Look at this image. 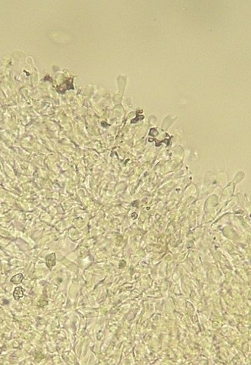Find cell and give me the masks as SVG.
<instances>
[{"label": "cell", "mask_w": 251, "mask_h": 365, "mask_svg": "<svg viewBox=\"0 0 251 365\" xmlns=\"http://www.w3.org/2000/svg\"><path fill=\"white\" fill-rule=\"evenodd\" d=\"M24 292H25V290L23 289L21 287H18L15 288L14 290V292H13V297L15 299V300H18L20 298H21L22 297H23Z\"/></svg>", "instance_id": "1"}, {"label": "cell", "mask_w": 251, "mask_h": 365, "mask_svg": "<svg viewBox=\"0 0 251 365\" xmlns=\"http://www.w3.org/2000/svg\"><path fill=\"white\" fill-rule=\"evenodd\" d=\"M46 263L49 269H52L55 265V255L54 253L48 255L46 258Z\"/></svg>", "instance_id": "2"}, {"label": "cell", "mask_w": 251, "mask_h": 365, "mask_svg": "<svg viewBox=\"0 0 251 365\" xmlns=\"http://www.w3.org/2000/svg\"><path fill=\"white\" fill-rule=\"evenodd\" d=\"M23 278V276L21 273H19V274H17L13 276L12 278L11 279V282L15 284H18L22 281Z\"/></svg>", "instance_id": "3"}]
</instances>
